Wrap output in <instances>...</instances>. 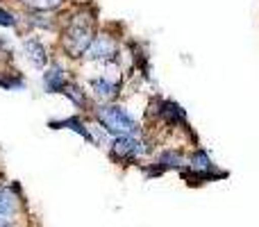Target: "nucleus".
<instances>
[{"instance_id":"f257e3e1","label":"nucleus","mask_w":259,"mask_h":227,"mask_svg":"<svg viewBox=\"0 0 259 227\" xmlns=\"http://www.w3.org/2000/svg\"><path fill=\"white\" fill-rule=\"evenodd\" d=\"M94 21H96V14L87 12L84 7L75 9L68 16L66 27L62 30V48L68 57H73V59L87 57V53H89L91 43L96 39Z\"/></svg>"},{"instance_id":"f03ea898","label":"nucleus","mask_w":259,"mask_h":227,"mask_svg":"<svg viewBox=\"0 0 259 227\" xmlns=\"http://www.w3.org/2000/svg\"><path fill=\"white\" fill-rule=\"evenodd\" d=\"M96 120L105 127V132L112 139L116 137H139L141 134V125L139 120L130 114V109L121 105H100L96 109Z\"/></svg>"},{"instance_id":"7ed1b4c3","label":"nucleus","mask_w":259,"mask_h":227,"mask_svg":"<svg viewBox=\"0 0 259 227\" xmlns=\"http://www.w3.org/2000/svg\"><path fill=\"white\" fill-rule=\"evenodd\" d=\"M148 152H150L148 143L139 137H116L109 143V157H112L116 164H123V166L137 164Z\"/></svg>"},{"instance_id":"20e7f679","label":"nucleus","mask_w":259,"mask_h":227,"mask_svg":"<svg viewBox=\"0 0 259 227\" xmlns=\"http://www.w3.org/2000/svg\"><path fill=\"white\" fill-rule=\"evenodd\" d=\"M118 57H121V43L116 41V36H112L109 32L96 34L94 43H91L89 53H87V59L100 64H116Z\"/></svg>"},{"instance_id":"39448f33","label":"nucleus","mask_w":259,"mask_h":227,"mask_svg":"<svg viewBox=\"0 0 259 227\" xmlns=\"http://www.w3.org/2000/svg\"><path fill=\"white\" fill-rule=\"evenodd\" d=\"M152 114L168 127H187V112L175 100H155L150 105V116Z\"/></svg>"},{"instance_id":"423d86ee","label":"nucleus","mask_w":259,"mask_h":227,"mask_svg":"<svg viewBox=\"0 0 259 227\" xmlns=\"http://www.w3.org/2000/svg\"><path fill=\"white\" fill-rule=\"evenodd\" d=\"M89 89L96 100H100L103 105H112L121 94V80L109 75H98L89 80Z\"/></svg>"},{"instance_id":"0eeeda50","label":"nucleus","mask_w":259,"mask_h":227,"mask_svg":"<svg viewBox=\"0 0 259 227\" xmlns=\"http://www.w3.org/2000/svg\"><path fill=\"white\" fill-rule=\"evenodd\" d=\"M187 166V159L180 150L175 148H166V150L157 152L155 161H152V170H148V175H161L166 170H182Z\"/></svg>"},{"instance_id":"6e6552de","label":"nucleus","mask_w":259,"mask_h":227,"mask_svg":"<svg viewBox=\"0 0 259 227\" xmlns=\"http://www.w3.org/2000/svg\"><path fill=\"white\" fill-rule=\"evenodd\" d=\"M21 207H23V191L16 182L0 187V216L16 218Z\"/></svg>"},{"instance_id":"1a4fd4ad","label":"nucleus","mask_w":259,"mask_h":227,"mask_svg":"<svg viewBox=\"0 0 259 227\" xmlns=\"http://www.w3.org/2000/svg\"><path fill=\"white\" fill-rule=\"evenodd\" d=\"M41 84H44L46 94H62L66 89L68 80H66V71L59 62H53L48 68L44 71V77H41Z\"/></svg>"},{"instance_id":"9d476101","label":"nucleus","mask_w":259,"mask_h":227,"mask_svg":"<svg viewBox=\"0 0 259 227\" xmlns=\"http://www.w3.org/2000/svg\"><path fill=\"white\" fill-rule=\"evenodd\" d=\"M23 53H25L27 62L34 68H44L48 64V48L44 46V41L36 36H25L23 39Z\"/></svg>"},{"instance_id":"9b49d317","label":"nucleus","mask_w":259,"mask_h":227,"mask_svg":"<svg viewBox=\"0 0 259 227\" xmlns=\"http://www.w3.org/2000/svg\"><path fill=\"white\" fill-rule=\"evenodd\" d=\"M50 129H71V132L84 137L91 143V134H89V123L82 120V116H68V118H59V120H50L48 123Z\"/></svg>"},{"instance_id":"f8f14e48","label":"nucleus","mask_w":259,"mask_h":227,"mask_svg":"<svg viewBox=\"0 0 259 227\" xmlns=\"http://www.w3.org/2000/svg\"><path fill=\"white\" fill-rule=\"evenodd\" d=\"M64 96H66L68 100H71L73 105H75L77 109H89V96H87V91H84V86H80V84H75V82H68L66 84V89L62 91Z\"/></svg>"},{"instance_id":"ddd939ff","label":"nucleus","mask_w":259,"mask_h":227,"mask_svg":"<svg viewBox=\"0 0 259 227\" xmlns=\"http://www.w3.org/2000/svg\"><path fill=\"white\" fill-rule=\"evenodd\" d=\"M27 25L39 30H57V18L50 16V12H32L27 14Z\"/></svg>"},{"instance_id":"4468645a","label":"nucleus","mask_w":259,"mask_h":227,"mask_svg":"<svg viewBox=\"0 0 259 227\" xmlns=\"http://www.w3.org/2000/svg\"><path fill=\"white\" fill-rule=\"evenodd\" d=\"M27 7H32V12H55L64 5V0H21Z\"/></svg>"},{"instance_id":"2eb2a0df","label":"nucleus","mask_w":259,"mask_h":227,"mask_svg":"<svg viewBox=\"0 0 259 227\" xmlns=\"http://www.w3.org/2000/svg\"><path fill=\"white\" fill-rule=\"evenodd\" d=\"M0 86H3V89H7V91H18V89H23V86H25V80H23L18 73H7V75L0 77Z\"/></svg>"},{"instance_id":"dca6fc26","label":"nucleus","mask_w":259,"mask_h":227,"mask_svg":"<svg viewBox=\"0 0 259 227\" xmlns=\"http://www.w3.org/2000/svg\"><path fill=\"white\" fill-rule=\"evenodd\" d=\"M16 25H18L16 16H14L9 9L0 7V27H16Z\"/></svg>"},{"instance_id":"f3484780","label":"nucleus","mask_w":259,"mask_h":227,"mask_svg":"<svg viewBox=\"0 0 259 227\" xmlns=\"http://www.w3.org/2000/svg\"><path fill=\"white\" fill-rule=\"evenodd\" d=\"M0 227H18L14 218H7V216H0Z\"/></svg>"}]
</instances>
